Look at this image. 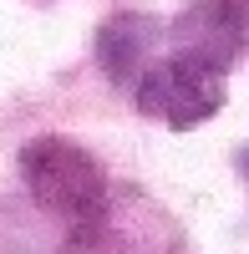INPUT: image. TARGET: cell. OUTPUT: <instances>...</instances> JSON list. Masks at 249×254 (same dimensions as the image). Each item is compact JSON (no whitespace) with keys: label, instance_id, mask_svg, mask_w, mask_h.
<instances>
[{"label":"cell","instance_id":"6da1fadb","mask_svg":"<svg viewBox=\"0 0 249 254\" xmlns=\"http://www.w3.org/2000/svg\"><path fill=\"white\" fill-rule=\"evenodd\" d=\"M20 178H26L31 198L56 219H71V224H87L102 214V168L87 147H76L71 137H36L26 142L20 153Z\"/></svg>","mask_w":249,"mask_h":254},{"label":"cell","instance_id":"7a4b0ae2","mask_svg":"<svg viewBox=\"0 0 249 254\" xmlns=\"http://www.w3.org/2000/svg\"><path fill=\"white\" fill-rule=\"evenodd\" d=\"M137 107H142V117H153L163 127H178V132L198 127L224 107V71L203 66L193 56H168V61L142 71Z\"/></svg>","mask_w":249,"mask_h":254},{"label":"cell","instance_id":"3957f363","mask_svg":"<svg viewBox=\"0 0 249 254\" xmlns=\"http://www.w3.org/2000/svg\"><path fill=\"white\" fill-rule=\"evenodd\" d=\"M178 56H193L203 66L224 71L249 41V0H193L178 15Z\"/></svg>","mask_w":249,"mask_h":254},{"label":"cell","instance_id":"277c9868","mask_svg":"<svg viewBox=\"0 0 249 254\" xmlns=\"http://www.w3.org/2000/svg\"><path fill=\"white\" fill-rule=\"evenodd\" d=\"M153 36H158V20L148 15H112L107 26H102L97 36V61L107 66L112 81H142V56H148L153 46Z\"/></svg>","mask_w":249,"mask_h":254},{"label":"cell","instance_id":"5b68a950","mask_svg":"<svg viewBox=\"0 0 249 254\" xmlns=\"http://www.w3.org/2000/svg\"><path fill=\"white\" fill-rule=\"evenodd\" d=\"M239 173H244V183H249V147L239 153Z\"/></svg>","mask_w":249,"mask_h":254}]
</instances>
